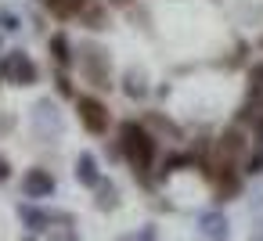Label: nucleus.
<instances>
[{
	"mask_svg": "<svg viewBox=\"0 0 263 241\" xmlns=\"http://www.w3.org/2000/svg\"><path fill=\"white\" fill-rule=\"evenodd\" d=\"M47 4H51V11H54V15L69 18V15H76V11L83 8V0H47Z\"/></svg>",
	"mask_w": 263,
	"mask_h": 241,
	"instance_id": "obj_5",
	"label": "nucleus"
},
{
	"mask_svg": "<svg viewBox=\"0 0 263 241\" xmlns=\"http://www.w3.org/2000/svg\"><path fill=\"white\" fill-rule=\"evenodd\" d=\"M119 148H123V155L130 158V166L137 169V173H144V169H152V158H155V140L137 126V123H126L123 126V140H119Z\"/></svg>",
	"mask_w": 263,
	"mask_h": 241,
	"instance_id": "obj_1",
	"label": "nucleus"
},
{
	"mask_svg": "<svg viewBox=\"0 0 263 241\" xmlns=\"http://www.w3.org/2000/svg\"><path fill=\"white\" fill-rule=\"evenodd\" d=\"M54 58H62V62H65V58H69V54H65V40H62V36H58V40H54Z\"/></svg>",
	"mask_w": 263,
	"mask_h": 241,
	"instance_id": "obj_7",
	"label": "nucleus"
},
{
	"mask_svg": "<svg viewBox=\"0 0 263 241\" xmlns=\"http://www.w3.org/2000/svg\"><path fill=\"white\" fill-rule=\"evenodd\" d=\"M80 180H83V184H98V166H94L90 155L80 158Z\"/></svg>",
	"mask_w": 263,
	"mask_h": 241,
	"instance_id": "obj_6",
	"label": "nucleus"
},
{
	"mask_svg": "<svg viewBox=\"0 0 263 241\" xmlns=\"http://www.w3.org/2000/svg\"><path fill=\"white\" fill-rule=\"evenodd\" d=\"M4 72H8L15 83H33V76H36L33 62H29V58H22V54H11V58H8V65H4Z\"/></svg>",
	"mask_w": 263,
	"mask_h": 241,
	"instance_id": "obj_3",
	"label": "nucleus"
},
{
	"mask_svg": "<svg viewBox=\"0 0 263 241\" xmlns=\"http://www.w3.org/2000/svg\"><path fill=\"white\" fill-rule=\"evenodd\" d=\"M54 191V180L44 173V169H29V176H26V194L29 198H44V194H51Z\"/></svg>",
	"mask_w": 263,
	"mask_h": 241,
	"instance_id": "obj_4",
	"label": "nucleus"
},
{
	"mask_svg": "<svg viewBox=\"0 0 263 241\" xmlns=\"http://www.w3.org/2000/svg\"><path fill=\"white\" fill-rule=\"evenodd\" d=\"M80 123H83L90 133H105V130H108V112H105V105L94 101V97H80Z\"/></svg>",
	"mask_w": 263,
	"mask_h": 241,
	"instance_id": "obj_2",
	"label": "nucleus"
},
{
	"mask_svg": "<svg viewBox=\"0 0 263 241\" xmlns=\"http://www.w3.org/2000/svg\"><path fill=\"white\" fill-rule=\"evenodd\" d=\"M4 176H8V162H4V158H0V180H4Z\"/></svg>",
	"mask_w": 263,
	"mask_h": 241,
	"instance_id": "obj_8",
	"label": "nucleus"
}]
</instances>
